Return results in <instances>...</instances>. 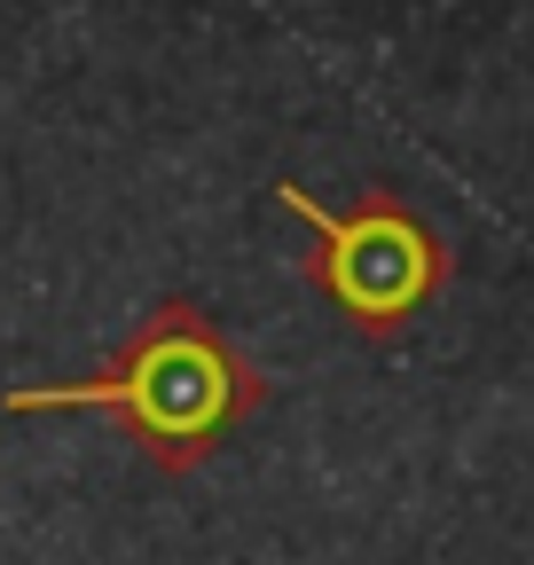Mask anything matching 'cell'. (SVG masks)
Listing matches in <instances>:
<instances>
[{
    "label": "cell",
    "instance_id": "cell-1",
    "mask_svg": "<svg viewBox=\"0 0 534 565\" xmlns=\"http://www.w3.org/2000/svg\"><path fill=\"white\" fill-rule=\"evenodd\" d=\"M267 401V377L228 345V330L189 307L165 299L134 322L126 353L110 370L79 377V385H9L0 408L32 416V408H95L118 433L142 448L158 471H196L205 456H221V440Z\"/></svg>",
    "mask_w": 534,
    "mask_h": 565
},
{
    "label": "cell",
    "instance_id": "cell-2",
    "mask_svg": "<svg viewBox=\"0 0 534 565\" xmlns=\"http://www.w3.org/2000/svg\"><path fill=\"white\" fill-rule=\"evenodd\" d=\"M276 196H284V212H299V221L314 228L307 282H314V291L339 307L354 330H370V338L400 330L417 307H432V291L448 282V252H440V236H432L400 196L370 189L354 212H322L299 181H284Z\"/></svg>",
    "mask_w": 534,
    "mask_h": 565
}]
</instances>
